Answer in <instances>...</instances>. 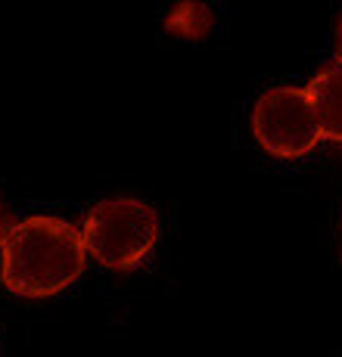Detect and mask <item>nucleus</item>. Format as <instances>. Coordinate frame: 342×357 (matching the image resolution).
I'll list each match as a JSON object with an SVG mask.
<instances>
[{"label":"nucleus","mask_w":342,"mask_h":357,"mask_svg":"<svg viewBox=\"0 0 342 357\" xmlns=\"http://www.w3.org/2000/svg\"><path fill=\"white\" fill-rule=\"evenodd\" d=\"M87 245L75 224L53 215L25 218L3 245L0 280L22 298H47L63 292L84 271Z\"/></svg>","instance_id":"f257e3e1"},{"label":"nucleus","mask_w":342,"mask_h":357,"mask_svg":"<svg viewBox=\"0 0 342 357\" xmlns=\"http://www.w3.org/2000/svg\"><path fill=\"white\" fill-rule=\"evenodd\" d=\"M81 236L94 258L109 271H131L153 252L159 236V215L134 196L100 199L84 215Z\"/></svg>","instance_id":"f03ea898"},{"label":"nucleus","mask_w":342,"mask_h":357,"mask_svg":"<svg viewBox=\"0 0 342 357\" xmlns=\"http://www.w3.org/2000/svg\"><path fill=\"white\" fill-rule=\"evenodd\" d=\"M252 134L271 155L299 159L318 146L324 130L305 87H271L255 100Z\"/></svg>","instance_id":"7ed1b4c3"},{"label":"nucleus","mask_w":342,"mask_h":357,"mask_svg":"<svg viewBox=\"0 0 342 357\" xmlns=\"http://www.w3.org/2000/svg\"><path fill=\"white\" fill-rule=\"evenodd\" d=\"M305 91L314 102L324 137L333 143H342V66L336 59L320 66L318 75L308 81Z\"/></svg>","instance_id":"20e7f679"},{"label":"nucleus","mask_w":342,"mask_h":357,"mask_svg":"<svg viewBox=\"0 0 342 357\" xmlns=\"http://www.w3.org/2000/svg\"><path fill=\"white\" fill-rule=\"evenodd\" d=\"M196 16H200V19H202V16H209V6H202V3H181V6H174V10L168 13L165 25H168L171 31L202 34L211 22H196Z\"/></svg>","instance_id":"39448f33"},{"label":"nucleus","mask_w":342,"mask_h":357,"mask_svg":"<svg viewBox=\"0 0 342 357\" xmlns=\"http://www.w3.org/2000/svg\"><path fill=\"white\" fill-rule=\"evenodd\" d=\"M19 218H16V211L10 208V202L3 199V193H0V249H3L6 243H10V236L16 233V227H19Z\"/></svg>","instance_id":"423d86ee"},{"label":"nucleus","mask_w":342,"mask_h":357,"mask_svg":"<svg viewBox=\"0 0 342 357\" xmlns=\"http://www.w3.org/2000/svg\"><path fill=\"white\" fill-rule=\"evenodd\" d=\"M336 63L342 66V16L336 19Z\"/></svg>","instance_id":"0eeeda50"}]
</instances>
